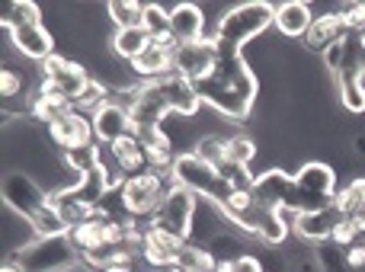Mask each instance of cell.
Masks as SVG:
<instances>
[{
	"mask_svg": "<svg viewBox=\"0 0 365 272\" xmlns=\"http://www.w3.org/2000/svg\"><path fill=\"white\" fill-rule=\"evenodd\" d=\"M343 36H349L346 26H343V16L336 10H324V13H317L314 16V23H311L308 36H304L302 42H304V48H308L311 55H324V51H327L330 45H334L336 38H343Z\"/></svg>",
	"mask_w": 365,
	"mask_h": 272,
	"instance_id": "ac0fdd59",
	"label": "cell"
},
{
	"mask_svg": "<svg viewBox=\"0 0 365 272\" xmlns=\"http://www.w3.org/2000/svg\"><path fill=\"white\" fill-rule=\"evenodd\" d=\"M26 113H29V119L42 122V125L48 128V125H55V122L74 115L77 106H74V100H68L64 93H32L29 103H26Z\"/></svg>",
	"mask_w": 365,
	"mask_h": 272,
	"instance_id": "ffe728a7",
	"label": "cell"
},
{
	"mask_svg": "<svg viewBox=\"0 0 365 272\" xmlns=\"http://www.w3.org/2000/svg\"><path fill=\"white\" fill-rule=\"evenodd\" d=\"M145 32L151 38H158V36H170V10L167 6H160V4H145Z\"/></svg>",
	"mask_w": 365,
	"mask_h": 272,
	"instance_id": "f546056e",
	"label": "cell"
},
{
	"mask_svg": "<svg viewBox=\"0 0 365 272\" xmlns=\"http://www.w3.org/2000/svg\"><path fill=\"white\" fill-rule=\"evenodd\" d=\"M343 256H346V266L356 269V272H365V244H353V247L343 250Z\"/></svg>",
	"mask_w": 365,
	"mask_h": 272,
	"instance_id": "836d02e7",
	"label": "cell"
},
{
	"mask_svg": "<svg viewBox=\"0 0 365 272\" xmlns=\"http://www.w3.org/2000/svg\"><path fill=\"white\" fill-rule=\"evenodd\" d=\"M349 272H356V269H349Z\"/></svg>",
	"mask_w": 365,
	"mask_h": 272,
	"instance_id": "8d00e7d4",
	"label": "cell"
},
{
	"mask_svg": "<svg viewBox=\"0 0 365 272\" xmlns=\"http://www.w3.org/2000/svg\"><path fill=\"white\" fill-rule=\"evenodd\" d=\"M154 272H182L180 266H167V269H154Z\"/></svg>",
	"mask_w": 365,
	"mask_h": 272,
	"instance_id": "d590c367",
	"label": "cell"
},
{
	"mask_svg": "<svg viewBox=\"0 0 365 272\" xmlns=\"http://www.w3.org/2000/svg\"><path fill=\"white\" fill-rule=\"evenodd\" d=\"M4 205L13 209L16 215H23L26 221L36 228L38 237H64L68 234V221L61 218V211L51 205V192L42 183L32 179V173L26 170H6L4 183Z\"/></svg>",
	"mask_w": 365,
	"mask_h": 272,
	"instance_id": "7a4b0ae2",
	"label": "cell"
},
{
	"mask_svg": "<svg viewBox=\"0 0 365 272\" xmlns=\"http://www.w3.org/2000/svg\"><path fill=\"white\" fill-rule=\"evenodd\" d=\"M215 68H218V45L212 38L195 42V45H180L177 48V74L186 77L195 87L202 80H208L215 74Z\"/></svg>",
	"mask_w": 365,
	"mask_h": 272,
	"instance_id": "8fae6325",
	"label": "cell"
},
{
	"mask_svg": "<svg viewBox=\"0 0 365 272\" xmlns=\"http://www.w3.org/2000/svg\"><path fill=\"white\" fill-rule=\"evenodd\" d=\"M19 266L26 272H74L81 266L74 244L64 237H38L32 247H26L23 253H16Z\"/></svg>",
	"mask_w": 365,
	"mask_h": 272,
	"instance_id": "8992f818",
	"label": "cell"
},
{
	"mask_svg": "<svg viewBox=\"0 0 365 272\" xmlns=\"http://www.w3.org/2000/svg\"><path fill=\"white\" fill-rule=\"evenodd\" d=\"M314 6L308 0H289V4H276V19H272V29L282 38H304L314 23Z\"/></svg>",
	"mask_w": 365,
	"mask_h": 272,
	"instance_id": "2e32d148",
	"label": "cell"
},
{
	"mask_svg": "<svg viewBox=\"0 0 365 272\" xmlns=\"http://www.w3.org/2000/svg\"><path fill=\"white\" fill-rule=\"evenodd\" d=\"M4 38L26 58V61L45 64L55 55V36L45 23H29V26H16V29H6Z\"/></svg>",
	"mask_w": 365,
	"mask_h": 272,
	"instance_id": "30bf717a",
	"label": "cell"
},
{
	"mask_svg": "<svg viewBox=\"0 0 365 272\" xmlns=\"http://www.w3.org/2000/svg\"><path fill=\"white\" fill-rule=\"evenodd\" d=\"M177 266L182 272H215V256H212V250H208V247L189 241V247L180 253Z\"/></svg>",
	"mask_w": 365,
	"mask_h": 272,
	"instance_id": "f1b7e54d",
	"label": "cell"
},
{
	"mask_svg": "<svg viewBox=\"0 0 365 272\" xmlns=\"http://www.w3.org/2000/svg\"><path fill=\"white\" fill-rule=\"evenodd\" d=\"M215 272H237V260H215Z\"/></svg>",
	"mask_w": 365,
	"mask_h": 272,
	"instance_id": "e575fe53",
	"label": "cell"
},
{
	"mask_svg": "<svg viewBox=\"0 0 365 272\" xmlns=\"http://www.w3.org/2000/svg\"><path fill=\"white\" fill-rule=\"evenodd\" d=\"M45 135H48V141L61 154L83 151V147L100 145V141H96V132H93V119H90V115H83V113H74V115H68V119L48 125V128H45Z\"/></svg>",
	"mask_w": 365,
	"mask_h": 272,
	"instance_id": "9c48e42d",
	"label": "cell"
},
{
	"mask_svg": "<svg viewBox=\"0 0 365 272\" xmlns=\"http://www.w3.org/2000/svg\"><path fill=\"white\" fill-rule=\"evenodd\" d=\"M93 132H96V141H100V145H113L115 138L132 132V115H128V109L122 106V103L109 100L106 106L93 115Z\"/></svg>",
	"mask_w": 365,
	"mask_h": 272,
	"instance_id": "44dd1931",
	"label": "cell"
},
{
	"mask_svg": "<svg viewBox=\"0 0 365 272\" xmlns=\"http://www.w3.org/2000/svg\"><path fill=\"white\" fill-rule=\"evenodd\" d=\"M170 29H173V38H177L180 45H195V42L212 38V32H208V26H205V13H202V6H195V4L173 6Z\"/></svg>",
	"mask_w": 365,
	"mask_h": 272,
	"instance_id": "e0dca14e",
	"label": "cell"
},
{
	"mask_svg": "<svg viewBox=\"0 0 365 272\" xmlns=\"http://www.w3.org/2000/svg\"><path fill=\"white\" fill-rule=\"evenodd\" d=\"M109 157L115 160V167H119L122 177H138V173L148 170V154H145V145H141V138L135 132L122 135V138H115L113 145H106Z\"/></svg>",
	"mask_w": 365,
	"mask_h": 272,
	"instance_id": "d6986e66",
	"label": "cell"
},
{
	"mask_svg": "<svg viewBox=\"0 0 365 272\" xmlns=\"http://www.w3.org/2000/svg\"><path fill=\"white\" fill-rule=\"evenodd\" d=\"M340 218H343V215L334 209V202H330L327 209L295 215V221H292V234H298L304 244L317 247V244L330 241V234H334V228H336V221H340Z\"/></svg>",
	"mask_w": 365,
	"mask_h": 272,
	"instance_id": "9a60e30c",
	"label": "cell"
},
{
	"mask_svg": "<svg viewBox=\"0 0 365 272\" xmlns=\"http://www.w3.org/2000/svg\"><path fill=\"white\" fill-rule=\"evenodd\" d=\"M106 16L113 23V29H135L145 23V4L138 0H109Z\"/></svg>",
	"mask_w": 365,
	"mask_h": 272,
	"instance_id": "d4e9b609",
	"label": "cell"
},
{
	"mask_svg": "<svg viewBox=\"0 0 365 272\" xmlns=\"http://www.w3.org/2000/svg\"><path fill=\"white\" fill-rule=\"evenodd\" d=\"M103 228L106 221L103 218H87V221H77L68 228V241L74 244L77 256H90V253H100L106 247V237H103Z\"/></svg>",
	"mask_w": 365,
	"mask_h": 272,
	"instance_id": "603a6c76",
	"label": "cell"
},
{
	"mask_svg": "<svg viewBox=\"0 0 365 272\" xmlns=\"http://www.w3.org/2000/svg\"><path fill=\"white\" fill-rule=\"evenodd\" d=\"M192 154L202 160V164L215 167V170H225L227 167V141L218 138V135H202V138H195L192 145Z\"/></svg>",
	"mask_w": 365,
	"mask_h": 272,
	"instance_id": "83f0119b",
	"label": "cell"
},
{
	"mask_svg": "<svg viewBox=\"0 0 365 272\" xmlns=\"http://www.w3.org/2000/svg\"><path fill=\"white\" fill-rule=\"evenodd\" d=\"M225 141H227V164L253 170V164H257V154H259L257 138H253V135H247V132H234V135H227Z\"/></svg>",
	"mask_w": 365,
	"mask_h": 272,
	"instance_id": "484cf974",
	"label": "cell"
},
{
	"mask_svg": "<svg viewBox=\"0 0 365 272\" xmlns=\"http://www.w3.org/2000/svg\"><path fill=\"white\" fill-rule=\"evenodd\" d=\"M199 96L208 109L227 115V119H247L257 106L259 77L240 51L218 48V68L208 80L199 83Z\"/></svg>",
	"mask_w": 365,
	"mask_h": 272,
	"instance_id": "6da1fadb",
	"label": "cell"
},
{
	"mask_svg": "<svg viewBox=\"0 0 365 272\" xmlns=\"http://www.w3.org/2000/svg\"><path fill=\"white\" fill-rule=\"evenodd\" d=\"M292 177H295L298 189L308 192L311 199H321V202H334L336 189H340L336 186V170L327 160H304Z\"/></svg>",
	"mask_w": 365,
	"mask_h": 272,
	"instance_id": "7c38bea8",
	"label": "cell"
},
{
	"mask_svg": "<svg viewBox=\"0 0 365 272\" xmlns=\"http://www.w3.org/2000/svg\"><path fill=\"white\" fill-rule=\"evenodd\" d=\"M160 87V93H164L167 106H170L173 115H182V119H192V115H199V109L205 106L199 96V87L195 83H189L186 77H180L177 70L167 77H160V80H154Z\"/></svg>",
	"mask_w": 365,
	"mask_h": 272,
	"instance_id": "4fadbf2b",
	"label": "cell"
},
{
	"mask_svg": "<svg viewBox=\"0 0 365 272\" xmlns=\"http://www.w3.org/2000/svg\"><path fill=\"white\" fill-rule=\"evenodd\" d=\"M42 6L32 4V0H10L4 4V16H0V26L6 29H16V26H29V23H42Z\"/></svg>",
	"mask_w": 365,
	"mask_h": 272,
	"instance_id": "4316f807",
	"label": "cell"
},
{
	"mask_svg": "<svg viewBox=\"0 0 365 272\" xmlns=\"http://www.w3.org/2000/svg\"><path fill=\"white\" fill-rule=\"evenodd\" d=\"M359 228H356V221L353 218H340L336 221V228H334V234H330V244H336L340 250H346V247H353V244H359Z\"/></svg>",
	"mask_w": 365,
	"mask_h": 272,
	"instance_id": "d6a6232c",
	"label": "cell"
},
{
	"mask_svg": "<svg viewBox=\"0 0 365 272\" xmlns=\"http://www.w3.org/2000/svg\"><path fill=\"white\" fill-rule=\"evenodd\" d=\"M334 209L343 218H353L365 211V173H356L353 179H346V186H340L334 196Z\"/></svg>",
	"mask_w": 365,
	"mask_h": 272,
	"instance_id": "cb8c5ba5",
	"label": "cell"
},
{
	"mask_svg": "<svg viewBox=\"0 0 365 272\" xmlns=\"http://www.w3.org/2000/svg\"><path fill=\"white\" fill-rule=\"evenodd\" d=\"M42 68V77H48V80H55V87L61 90L68 100H81L83 93H87L90 87H93L96 74L93 68H87L83 61H74V58H68L64 51H55V55L48 58L45 64H38Z\"/></svg>",
	"mask_w": 365,
	"mask_h": 272,
	"instance_id": "ba28073f",
	"label": "cell"
},
{
	"mask_svg": "<svg viewBox=\"0 0 365 272\" xmlns=\"http://www.w3.org/2000/svg\"><path fill=\"white\" fill-rule=\"evenodd\" d=\"M336 13L343 16V26H346L349 36H362L365 32V0H356V4H340Z\"/></svg>",
	"mask_w": 365,
	"mask_h": 272,
	"instance_id": "1f68e13d",
	"label": "cell"
},
{
	"mask_svg": "<svg viewBox=\"0 0 365 272\" xmlns=\"http://www.w3.org/2000/svg\"><path fill=\"white\" fill-rule=\"evenodd\" d=\"M199 205L202 199L195 192H189L186 186H173L167 192L164 205L160 211L151 218V228H160V231H170L177 237H192V224H195V215H199Z\"/></svg>",
	"mask_w": 365,
	"mask_h": 272,
	"instance_id": "52a82bcc",
	"label": "cell"
},
{
	"mask_svg": "<svg viewBox=\"0 0 365 272\" xmlns=\"http://www.w3.org/2000/svg\"><path fill=\"white\" fill-rule=\"evenodd\" d=\"M276 19V4H240L231 6L225 16H218V23L212 26V42L218 48L240 51L244 55L247 45H253Z\"/></svg>",
	"mask_w": 365,
	"mask_h": 272,
	"instance_id": "3957f363",
	"label": "cell"
},
{
	"mask_svg": "<svg viewBox=\"0 0 365 272\" xmlns=\"http://www.w3.org/2000/svg\"><path fill=\"white\" fill-rule=\"evenodd\" d=\"M26 80L29 77L23 74L19 68H10V64H4V70H0V93H4V100L6 103H16L19 96H23V90H26Z\"/></svg>",
	"mask_w": 365,
	"mask_h": 272,
	"instance_id": "4dcf8cb0",
	"label": "cell"
},
{
	"mask_svg": "<svg viewBox=\"0 0 365 272\" xmlns=\"http://www.w3.org/2000/svg\"><path fill=\"white\" fill-rule=\"evenodd\" d=\"M173 186H177L173 177H164V173H158V170H145V173H138V177H128L119 192L122 215L138 218V221H151L160 211V205H164L167 192H170Z\"/></svg>",
	"mask_w": 365,
	"mask_h": 272,
	"instance_id": "277c9868",
	"label": "cell"
},
{
	"mask_svg": "<svg viewBox=\"0 0 365 272\" xmlns=\"http://www.w3.org/2000/svg\"><path fill=\"white\" fill-rule=\"evenodd\" d=\"M106 48H109V55H113L115 61L132 64L135 58L145 55V51L151 48V36L145 32V26H135V29H113Z\"/></svg>",
	"mask_w": 365,
	"mask_h": 272,
	"instance_id": "7402d4cb",
	"label": "cell"
},
{
	"mask_svg": "<svg viewBox=\"0 0 365 272\" xmlns=\"http://www.w3.org/2000/svg\"><path fill=\"white\" fill-rule=\"evenodd\" d=\"M128 70H132L135 83H154L160 80V77L173 74L177 70V48H164V45H154L145 51V55H138L132 64H128Z\"/></svg>",
	"mask_w": 365,
	"mask_h": 272,
	"instance_id": "5bb4252c",
	"label": "cell"
},
{
	"mask_svg": "<svg viewBox=\"0 0 365 272\" xmlns=\"http://www.w3.org/2000/svg\"><path fill=\"white\" fill-rule=\"evenodd\" d=\"M173 183L186 186V189L195 192L202 202H212V205H221L227 196H231V186L225 183L221 170L202 164L192 151H180L177 154V164H173Z\"/></svg>",
	"mask_w": 365,
	"mask_h": 272,
	"instance_id": "5b68a950",
	"label": "cell"
}]
</instances>
